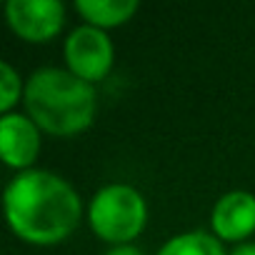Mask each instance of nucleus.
I'll return each instance as SVG.
<instances>
[{"label": "nucleus", "instance_id": "1", "mask_svg": "<svg viewBox=\"0 0 255 255\" xmlns=\"http://www.w3.org/2000/svg\"><path fill=\"white\" fill-rule=\"evenodd\" d=\"M80 198L50 170H23L5 188V215L15 235L35 245L65 240L80 223Z\"/></svg>", "mask_w": 255, "mask_h": 255}, {"label": "nucleus", "instance_id": "2", "mask_svg": "<svg viewBox=\"0 0 255 255\" xmlns=\"http://www.w3.org/2000/svg\"><path fill=\"white\" fill-rule=\"evenodd\" d=\"M25 108L45 133L75 135L93 123L95 88L70 70L40 68L25 83Z\"/></svg>", "mask_w": 255, "mask_h": 255}, {"label": "nucleus", "instance_id": "3", "mask_svg": "<svg viewBox=\"0 0 255 255\" xmlns=\"http://www.w3.org/2000/svg\"><path fill=\"white\" fill-rule=\"evenodd\" d=\"M88 220L95 235H100L108 243L115 245H128V240H133L140 235L148 220V205L145 198L133 188L113 183L100 188L88 208Z\"/></svg>", "mask_w": 255, "mask_h": 255}, {"label": "nucleus", "instance_id": "4", "mask_svg": "<svg viewBox=\"0 0 255 255\" xmlns=\"http://www.w3.org/2000/svg\"><path fill=\"white\" fill-rule=\"evenodd\" d=\"M65 60L70 73L85 83L103 80L113 65V43L103 28L80 25L65 40Z\"/></svg>", "mask_w": 255, "mask_h": 255}, {"label": "nucleus", "instance_id": "5", "mask_svg": "<svg viewBox=\"0 0 255 255\" xmlns=\"http://www.w3.org/2000/svg\"><path fill=\"white\" fill-rule=\"evenodd\" d=\"M5 15L10 28L28 43L50 40L65 23V8L58 0H10Z\"/></svg>", "mask_w": 255, "mask_h": 255}, {"label": "nucleus", "instance_id": "6", "mask_svg": "<svg viewBox=\"0 0 255 255\" xmlns=\"http://www.w3.org/2000/svg\"><path fill=\"white\" fill-rule=\"evenodd\" d=\"M0 148L10 168H28L40 153V133L33 118L20 113H8L0 120Z\"/></svg>", "mask_w": 255, "mask_h": 255}, {"label": "nucleus", "instance_id": "7", "mask_svg": "<svg viewBox=\"0 0 255 255\" xmlns=\"http://www.w3.org/2000/svg\"><path fill=\"white\" fill-rule=\"evenodd\" d=\"M213 230L220 240H243L255 230V195L248 190L225 193L210 215Z\"/></svg>", "mask_w": 255, "mask_h": 255}, {"label": "nucleus", "instance_id": "8", "mask_svg": "<svg viewBox=\"0 0 255 255\" xmlns=\"http://www.w3.org/2000/svg\"><path fill=\"white\" fill-rule=\"evenodd\" d=\"M78 13L95 28H113L130 20L138 10V0H75Z\"/></svg>", "mask_w": 255, "mask_h": 255}, {"label": "nucleus", "instance_id": "9", "mask_svg": "<svg viewBox=\"0 0 255 255\" xmlns=\"http://www.w3.org/2000/svg\"><path fill=\"white\" fill-rule=\"evenodd\" d=\"M158 255H225L220 238L205 233V230H190L170 238Z\"/></svg>", "mask_w": 255, "mask_h": 255}, {"label": "nucleus", "instance_id": "10", "mask_svg": "<svg viewBox=\"0 0 255 255\" xmlns=\"http://www.w3.org/2000/svg\"><path fill=\"white\" fill-rule=\"evenodd\" d=\"M0 73H3V80H0V110L8 115V110L18 103L20 98V78L13 70L10 63H0Z\"/></svg>", "mask_w": 255, "mask_h": 255}, {"label": "nucleus", "instance_id": "11", "mask_svg": "<svg viewBox=\"0 0 255 255\" xmlns=\"http://www.w3.org/2000/svg\"><path fill=\"white\" fill-rule=\"evenodd\" d=\"M105 255H145L143 250H138L135 245H115L113 250H108Z\"/></svg>", "mask_w": 255, "mask_h": 255}, {"label": "nucleus", "instance_id": "12", "mask_svg": "<svg viewBox=\"0 0 255 255\" xmlns=\"http://www.w3.org/2000/svg\"><path fill=\"white\" fill-rule=\"evenodd\" d=\"M230 255H255V243H240L238 248H233Z\"/></svg>", "mask_w": 255, "mask_h": 255}]
</instances>
